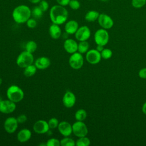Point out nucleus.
Segmentation results:
<instances>
[{
  "mask_svg": "<svg viewBox=\"0 0 146 146\" xmlns=\"http://www.w3.org/2000/svg\"><path fill=\"white\" fill-rule=\"evenodd\" d=\"M49 15L52 23L60 25L64 23L67 20L68 13L64 6L55 5L51 7Z\"/></svg>",
  "mask_w": 146,
  "mask_h": 146,
  "instance_id": "obj_1",
  "label": "nucleus"
},
{
  "mask_svg": "<svg viewBox=\"0 0 146 146\" xmlns=\"http://www.w3.org/2000/svg\"><path fill=\"white\" fill-rule=\"evenodd\" d=\"M31 10L25 5H21L15 7L12 12L13 20L18 24L26 23L30 18Z\"/></svg>",
  "mask_w": 146,
  "mask_h": 146,
  "instance_id": "obj_2",
  "label": "nucleus"
},
{
  "mask_svg": "<svg viewBox=\"0 0 146 146\" xmlns=\"http://www.w3.org/2000/svg\"><path fill=\"white\" fill-rule=\"evenodd\" d=\"M7 99L17 103L24 98V92L22 89L17 85H11L8 87L6 91Z\"/></svg>",
  "mask_w": 146,
  "mask_h": 146,
  "instance_id": "obj_3",
  "label": "nucleus"
},
{
  "mask_svg": "<svg viewBox=\"0 0 146 146\" xmlns=\"http://www.w3.org/2000/svg\"><path fill=\"white\" fill-rule=\"evenodd\" d=\"M34 61V55L33 53L27 51L21 52L16 59V63L18 67L24 68L26 67L33 64Z\"/></svg>",
  "mask_w": 146,
  "mask_h": 146,
  "instance_id": "obj_4",
  "label": "nucleus"
},
{
  "mask_svg": "<svg viewBox=\"0 0 146 146\" xmlns=\"http://www.w3.org/2000/svg\"><path fill=\"white\" fill-rule=\"evenodd\" d=\"M68 63L70 67L74 70L81 68L84 64V58L82 54L78 51L71 54L68 59Z\"/></svg>",
  "mask_w": 146,
  "mask_h": 146,
  "instance_id": "obj_5",
  "label": "nucleus"
},
{
  "mask_svg": "<svg viewBox=\"0 0 146 146\" xmlns=\"http://www.w3.org/2000/svg\"><path fill=\"white\" fill-rule=\"evenodd\" d=\"M109 34L106 29H98L94 34V40L97 45L105 46L109 41Z\"/></svg>",
  "mask_w": 146,
  "mask_h": 146,
  "instance_id": "obj_6",
  "label": "nucleus"
},
{
  "mask_svg": "<svg viewBox=\"0 0 146 146\" xmlns=\"http://www.w3.org/2000/svg\"><path fill=\"white\" fill-rule=\"evenodd\" d=\"M72 133L78 137L86 136L88 134V128L83 121H76L72 125Z\"/></svg>",
  "mask_w": 146,
  "mask_h": 146,
  "instance_id": "obj_7",
  "label": "nucleus"
},
{
  "mask_svg": "<svg viewBox=\"0 0 146 146\" xmlns=\"http://www.w3.org/2000/svg\"><path fill=\"white\" fill-rule=\"evenodd\" d=\"M18 122L17 118L10 116L6 119L3 123V127L6 132L11 134L14 133L18 128Z\"/></svg>",
  "mask_w": 146,
  "mask_h": 146,
  "instance_id": "obj_8",
  "label": "nucleus"
},
{
  "mask_svg": "<svg viewBox=\"0 0 146 146\" xmlns=\"http://www.w3.org/2000/svg\"><path fill=\"white\" fill-rule=\"evenodd\" d=\"M91 36V31L87 26H82L78 28L75 33V37L78 41L87 40Z\"/></svg>",
  "mask_w": 146,
  "mask_h": 146,
  "instance_id": "obj_9",
  "label": "nucleus"
},
{
  "mask_svg": "<svg viewBox=\"0 0 146 146\" xmlns=\"http://www.w3.org/2000/svg\"><path fill=\"white\" fill-rule=\"evenodd\" d=\"M15 109V103L11 101L9 99L2 100L0 102V112L2 113H11L13 112Z\"/></svg>",
  "mask_w": 146,
  "mask_h": 146,
  "instance_id": "obj_10",
  "label": "nucleus"
},
{
  "mask_svg": "<svg viewBox=\"0 0 146 146\" xmlns=\"http://www.w3.org/2000/svg\"><path fill=\"white\" fill-rule=\"evenodd\" d=\"M99 25L104 29H110L113 26L114 22L112 18L108 15L102 13L99 14L98 19Z\"/></svg>",
  "mask_w": 146,
  "mask_h": 146,
  "instance_id": "obj_11",
  "label": "nucleus"
},
{
  "mask_svg": "<svg viewBox=\"0 0 146 146\" xmlns=\"http://www.w3.org/2000/svg\"><path fill=\"white\" fill-rule=\"evenodd\" d=\"M86 59L91 64H96L100 62L102 59L100 52L96 49H91L86 52Z\"/></svg>",
  "mask_w": 146,
  "mask_h": 146,
  "instance_id": "obj_12",
  "label": "nucleus"
},
{
  "mask_svg": "<svg viewBox=\"0 0 146 146\" xmlns=\"http://www.w3.org/2000/svg\"><path fill=\"white\" fill-rule=\"evenodd\" d=\"M34 131L37 134H44L50 130L48 122L44 120H38L33 125Z\"/></svg>",
  "mask_w": 146,
  "mask_h": 146,
  "instance_id": "obj_13",
  "label": "nucleus"
},
{
  "mask_svg": "<svg viewBox=\"0 0 146 146\" xmlns=\"http://www.w3.org/2000/svg\"><path fill=\"white\" fill-rule=\"evenodd\" d=\"M62 102L64 106L66 108H72L76 103V96L72 92L67 91L63 95Z\"/></svg>",
  "mask_w": 146,
  "mask_h": 146,
  "instance_id": "obj_14",
  "label": "nucleus"
},
{
  "mask_svg": "<svg viewBox=\"0 0 146 146\" xmlns=\"http://www.w3.org/2000/svg\"><path fill=\"white\" fill-rule=\"evenodd\" d=\"M58 129L59 133L64 137L69 136L72 133V125L69 122L66 121L59 122L58 126Z\"/></svg>",
  "mask_w": 146,
  "mask_h": 146,
  "instance_id": "obj_15",
  "label": "nucleus"
},
{
  "mask_svg": "<svg viewBox=\"0 0 146 146\" xmlns=\"http://www.w3.org/2000/svg\"><path fill=\"white\" fill-rule=\"evenodd\" d=\"M78 43L73 39H67L63 43L64 50L68 54H72L78 51Z\"/></svg>",
  "mask_w": 146,
  "mask_h": 146,
  "instance_id": "obj_16",
  "label": "nucleus"
},
{
  "mask_svg": "<svg viewBox=\"0 0 146 146\" xmlns=\"http://www.w3.org/2000/svg\"><path fill=\"white\" fill-rule=\"evenodd\" d=\"M51 64L50 59L46 56H40L34 62L35 66L37 69L39 70H45Z\"/></svg>",
  "mask_w": 146,
  "mask_h": 146,
  "instance_id": "obj_17",
  "label": "nucleus"
},
{
  "mask_svg": "<svg viewBox=\"0 0 146 146\" xmlns=\"http://www.w3.org/2000/svg\"><path fill=\"white\" fill-rule=\"evenodd\" d=\"M32 133L30 129L27 128H23L21 129L17 133V140L22 143L28 141L31 137Z\"/></svg>",
  "mask_w": 146,
  "mask_h": 146,
  "instance_id": "obj_18",
  "label": "nucleus"
},
{
  "mask_svg": "<svg viewBox=\"0 0 146 146\" xmlns=\"http://www.w3.org/2000/svg\"><path fill=\"white\" fill-rule=\"evenodd\" d=\"M79 28V24L75 20L67 21L64 25V31L68 34H75Z\"/></svg>",
  "mask_w": 146,
  "mask_h": 146,
  "instance_id": "obj_19",
  "label": "nucleus"
},
{
  "mask_svg": "<svg viewBox=\"0 0 146 146\" xmlns=\"http://www.w3.org/2000/svg\"><path fill=\"white\" fill-rule=\"evenodd\" d=\"M48 31L51 38L54 39H59L62 34V30L59 25L55 23L50 25Z\"/></svg>",
  "mask_w": 146,
  "mask_h": 146,
  "instance_id": "obj_20",
  "label": "nucleus"
},
{
  "mask_svg": "<svg viewBox=\"0 0 146 146\" xmlns=\"http://www.w3.org/2000/svg\"><path fill=\"white\" fill-rule=\"evenodd\" d=\"M99 14V13L96 10H90L85 14L84 18L87 22H94L96 20H98Z\"/></svg>",
  "mask_w": 146,
  "mask_h": 146,
  "instance_id": "obj_21",
  "label": "nucleus"
},
{
  "mask_svg": "<svg viewBox=\"0 0 146 146\" xmlns=\"http://www.w3.org/2000/svg\"><path fill=\"white\" fill-rule=\"evenodd\" d=\"M36 70V67L35 66L34 64H32L24 68L23 74L26 77H31L35 74Z\"/></svg>",
  "mask_w": 146,
  "mask_h": 146,
  "instance_id": "obj_22",
  "label": "nucleus"
},
{
  "mask_svg": "<svg viewBox=\"0 0 146 146\" xmlns=\"http://www.w3.org/2000/svg\"><path fill=\"white\" fill-rule=\"evenodd\" d=\"M90 47V44L87 40L84 41H79V43L78 44V52L82 54L86 53Z\"/></svg>",
  "mask_w": 146,
  "mask_h": 146,
  "instance_id": "obj_23",
  "label": "nucleus"
},
{
  "mask_svg": "<svg viewBox=\"0 0 146 146\" xmlns=\"http://www.w3.org/2000/svg\"><path fill=\"white\" fill-rule=\"evenodd\" d=\"M87 116V112L84 109H79L75 113V118L76 121H84Z\"/></svg>",
  "mask_w": 146,
  "mask_h": 146,
  "instance_id": "obj_24",
  "label": "nucleus"
},
{
  "mask_svg": "<svg viewBox=\"0 0 146 146\" xmlns=\"http://www.w3.org/2000/svg\"><path fill=\"white\" fill-rule=\"evenodd\" d=\"M91 144V141L86 136L78 137L75 141V145L76 146H88Z\"/></svg>",
  "mask_w": 146,
  "mask_h": 146,
  "instance_id": "obj_25",
  "label": "nucleus"
},
{
  "mask_svg": "<svg viewBox=\"0 0 146 146\" xmlns=\"http://www.w3.org/2000/svg\"><path fill=\"white\" fill-rule=\"evenodd\" d=\"M37 48V44L34 40H29L25 44V50L26 51L33 53L34 52Z\"/></svg>",
  "mask_w": 146,
  "mask_h": 146,
  "instance_id": "obj_26",
  "label": "nucleus"
},
{
  "mask_svg": "<svg viewBox=\"0 0 146 146\" xmlns=\"http://www.w3.org/2000/svg\"><path fill=\"white\" fill-rule=\"evenodd\" d=\"M60 145L62 146H74L75 145V141L68 136L64 137L60 140Z\"/></svg>",
  "mask_w": 146,
  "mask_h": 146,
  "instance_id": "obj_27",
  "label": "nucleus"
},
{
  "mask_svg": "<svg viewBox=\"0 0 146 146\" xmlns=\"http://www.w3.org/2000/svg\"><path fill=\"white\" fill-rule=\"evenodd\" d=\"M43 11L39 7V6H36L33 8L31 10V15L35 18H40L43 15Z\"/></svg>",
  "mask_w": 146,
  "mask_h": 146,
  "instance_id": "obj_28",
  "label": "nucleus"
},
{
  "mask_svg": "<svg viewBox=\"0 0 146 146\" xmlns=\"http://www.w3.org/2000/svg\"><path fill=\"white\" fill-rule=\"evenodd\" d=\"M146 4V0H132L131 5L136 9L143 7Z\"/></svg>",
  "mask_w": 146,
  "mask_h": 146,
  "instance_id": "obj_29",
  "label": "nucleus"
},
{
  "mask_svg": "<svg viewBox=\"0 0 146 146\" xmlns=\"http://www.w3.org/2000/svg\"><path fill=\"white\" fill-rule=\"evenodd\" d=\"M102 58L104 59H108L111 58L112 55V51L109 48H104L101 52Z\"/></svg>",
  "mask_w": 146,
  "mask_h": 146,
  "instance_id": "obj_30",
  "label": "nucleus"
},
{
  "mask_svg": "<svg viewBox=\"0 0 146 146\" xmlns=\"http://www.w3.org/2000/svg\"><path fill=\"white\" fill-rule=\"evenodd\" d=\"M59 123V122L56 117H51L48 121V124L50 127V129H54L58 128Z\"/></svg>",
  "mask_w": 146,
  "mask_h": 146,
  "instance_id": "obj_31",
  "label": "nucleus"
},
{
  "mask_svg": "<svg viewBox=\"0 0 146 146\" xmlns=\"http://www.w3.org/2000/svg\"><path fill=\"white\" fill-rule=\"evenodd\" d=\"M46 146H60V140L56 138H50L46 143Z\"/></svg>",
  "mask_w": 146,
  "mask_h": 146,
  "instance_id": "obj_32",
  "label": "nucleus"
},
{
  "mask_svg": "<svg viewBox=\"0 0 146 146\" xmlns=\"http://www.w3.org/2000/svg\"><path fill=\"white\" fill-rule=\"evenodd\" d=\"M68 5L70 8L75 10L79 9L80 7V3L78 0H70Z\"/></svg>",
  "mask_w": 146,
  "mask_h": 146,
  "instance_id": "obj_33",
  "label": "nucleus"
},
{
  "mask_svg": "<svg viewBox=\"0 0 146 146\" xmlns=\"http://www.w3.org/2000/svg\"><path fill=\"white\" fill-rule=\"evenodd\" d=\"M39 7L41 9V10L43 12H45L48 10V7H49V5H48V3L47 1L41 0L40 2L39 3Z\"/></svg>",
  "mask_w": 146,
  "mask_h": 146,
  "instance_id": "obj_34",
  "label": "nucleus"
},
{
  "mask_svg": "<svg viewBox=\"0 0 146 146\" xmlns=\"http://www.w3.org/2000/svg\"><path fill=\"white\" fill-rule=\"evenodd\" d=\"M26 23L27 26L30 29L35 28L37 25L36 20L34 18H29Z\"/></svg>",
  "mask_w": 146,
  "mask_h": 146,
  "instance_id": "obj_35",
  "label": "nucleus"
},
{
  "mask_svg": "<svg viewBox=\"0 0 146 146\" xmlns=\"http://www.w3.org/2000/svg\"><path fill=\"white\" fill-rule=\"evenodd\" d=\"M17 119L19 124H23L27 121V117L25 114H21L17 117Z\"/></svg>",
  "mask_w": 146,
  "mask_h": 146,
  "instance_id": "obj_36",
  "label": "nucleus"
},
{
  "mask_svg": "<svg viewBox=\"0 0 146 146\" xmlns=\"http://www.w3.org/2000/svg\"><path fill=\"white\" fill-rule=\"evenodd\" d=\"M139 76L141 79H146V68H143L139 71Z\"/></svg>",
  "mask_w": 146,
  "mask_h": 146,
  "instance_id": "obj_37",
  "label": "nucleus"
},
{
  "mask_svg": "<svg viewBox=\"0 0 146 146\" xmlns=\"http://www.w3.org/2000/svg\"><path fill=\"white\" fill-rule=\"evenodd\" d=\"M56 1L58 5L62 6H66L67 5H68L70 0H56Z\"/></svg>",
  "mask_w": 146,
  "mask_h": 146,
  "instance_id": "obj_38",
  "label": "nucleus"
},
{
  "mask_svg": "<svg viewBox=\"0 0 146 146\" xmlns=\"http://www.w3.org/2000/svg\"><path fill=\"white\" fill-rule=\"evenodd\" d=\"M96 49L98 51L101 52V51L104 49V46H102V45H97Z\"/></svg>",
  "mask_w": 146,
  "mask_h": 146,
  "instance_id": "obj_39",
  "label": "nucleus"
},
{
  "mask_svg": "<svg viewBox=\"0 0 146 146\" xmlns=\"http://www.w3.org/2000/svg\"><path fill=\"white\" fill-rule=\"evenodd\" d=\"M142 111L146 115V102L143 104L142 107Z\"/></svg>",
  "mask_w": 146,
  "mask_h": 146,
  "instance_id": "obj_40",
  "label": "nucleus"
},
{
  "mask_svg": "<svg viewBox=\"0 0 146 146\" xmlns=\"http://www.w3.org/2000/svg\"><path fill=\"white\" fill-rule=\"evenodd\" d=\"M41 0H29V1L30 2H31V3H33V4H37V3H39L40 2Z\"/></svg>",
  "mask_w": 146,
  "mask_h": 146,
  "instance_id": "obj_41",
  "label": "nucleus"
},
{
  "mask_svg": "<svg viewBox=\"0 0 146 146\" xmlns=\"http://www.w3.org/2000/svg\"><path fill=\"white\" fill-rule=\"evenodd\" d=\"M2 83V79H1V78L0 77V85Z\"/></svg>",
  "mask_w": 146,
  "mask_h": 146,
  "instance_id": "obj_42",
  "label": "nucleus"
},
{
  "mask_svg": "<svg viewBox=\"0 0 146 146\" xmlns=\"http://www.w3.org/2000/svg\"><path fill=\"white\" fill-rule=\"evenodd\" d=\"M100 1H102V2H107V1H109V0H100Z\"/></svg>",
  "mask_w": 146,
  "mask_h": 146,
  "instance_id": "obj_43",
  "label": "nucleus"
},
{
  "mask_svg": "<svg viewBox=\"0 0 146 146\" xmlns=\"http://www.w3.org/2000/svg\"><path fill=\"white\" fill-rule=\"evenodd\" d=\"M1 100H2V98H1V96H0V102H1Z\"/></svg>",
  "mask_w": 146,
  "mask_h": 146,
  "instance_id": "obj_44",
  "label": "nucleus"
}]
</instances>
